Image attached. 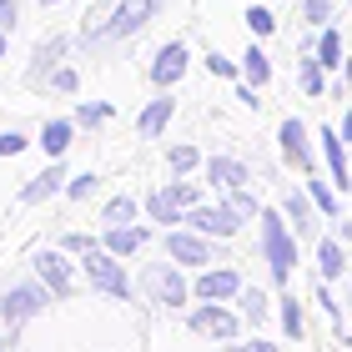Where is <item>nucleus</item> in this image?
<instances>
[{
    "instance_id": "1",
    "label": "nucleus",
    "mask_w": 352,
    "mask_h": 352,
    "mask_svg": "<svg viewBox=\"0 0 352 352\" xmlns=\"http://www.w3.org/2000/svg\"><path fill=\"white\" fill-rule=\"evenodd\" d=\"M257 252L272 272V282L277 287H292V272H297V232L292 221L282 217V206H262L257 217Z\"/></svg>"
},
{
    "instance_id": "2",
    "label": "nucleus",
    "mask_w": 352,
    "mask_h": 352,
    "mask_svg": "<svg viewBox=\"0 0 352 352\" xmlns=\"http://www.w3.org/2000/svg\"><path fill=\"white\" fill-rule=\"evenodd\" d=\"M121 262L126 257H116L111 247L81 252V272H86V282H91V292H106V297H116V302L131 297V272H126Z\"/></svg>"
},
{
    "instance_id": "3",
    "label": "nucleus",
    "mask_w": 352,
    "mask_h": 352,
    "mask_svg": "<svg viewBox=\"0 0 352 352\" xmlns=\"http://www.w3.org/2000/svg\"><path fill=\"white\" fill-rule=\"evenodd\" d=\"M162 6H171V0H116L106 15V30L96 45H116V41H131L136 30H146L156 15H162Z\"/></svg>"
},
{
    "instance_id": "4",
    "label": "nucleus",
    "mask_w": 352,
    "mask_h": 352,
    "mask_svg": "<svg viewBox=\"0 0 352 352\" xmlns=\"http://www.w3.org/2000/svg\"><path fill=\"white\" fill-rule=\"evenodd\" d=\"M51 287H45L41 277L36 282H10L6 292H0V317H6V327L15 332L21 322H30V317H41L45 307H51Z\"/></svg>"
},
{
    "instance_id": "5",
    "label": "nucleus",
    "mask_w": 352,
    "mask_h": 352,
    "mask_svg": "<svg viewBox=\"0 0 352 352\" xmlns=\"http://www.w3.org/2000/svg\"><path fill=\"white\" fill-rule=\"evenodd\" d=\"M141 292H146L156 307H186V297H197L191 292V282L182 277V262H151L146 272H141Z\"/></svg>"
},
{
    "instance_id": "6",
    "label": "nucleus",
    "mask_w": 352,
    "mask_h": 352,
    "mask_svg": "<svg viewBox=\"0 0 352 352\" xmlns=\"http://www.w3.org/2000/svg\"><path fill=\"white\" fill-rule=\"evenodd\" d=\"M166 257L171 262H182V267H212V262H227L217 252V236H206L197 227H166Z\"/></svg>"
},
{
    "instance_id": "7",
    "label": "nucleus",
    "mask_w": 352,
    "mask_h": 352,
    "mask_svg": "<svg viewBox=\"0 0 352 352\" xmlns=\"http://www.w3.org/2000/svg\"><path fill=\"white\" fill-rule=\"evenodd\" d=\"M277 151H282V162L292 166L297 176H312L317 171V151H322V146H312V131H307V121H302V116H287L277 126Z\"/></svg>"
},
{
    "instance_id": "8",
    "label": "nucleus",
    "mask_w": 352,
    "mask_h": 352,
    "mask_svg": "<svg viewBox=\"0 0 352 352\" xmlns=\"http://www.w3.org/2000/svg\"><path fill=\"white\" fill-rule=\"evenodd\" d=\"M242 212H236L232 201H201V206H191L186 212V227H197L206 236H217V242H232L236 232H242Z\"/></svg>"
},
{
    "instance_id": "9",
    "label": "nucleus",
    "mask_w": 352,
    "mask_h": 352,
    "mask_svg": "<svg viewBox=\"0 0 352 352\" xmlns=\"http://www.w3.org/2000/svg\"><path fill=\"white\" fill-rule=\"evenodd\" d=\"M66 56H71V36H45V41H36L30 66H25V81L36 86V91H51V76L66 66Z\"/></svg>"
},
{
    "instance_id": "10",
    "label": "nucleus",
    "mask_w": 352,
    "mask_h": 352,
    "mask_svg": "<svg viewBox=\"0 0 352 352\" xmlns=\"http://www.w3.org/2000/svg\"><path fill=\"white\" fill-rule=\"evenodd\" d=\"M30 267H36V277L51 287V292L66 302L71 292H76V267L66 262V247H41L36 257H30Z\"/></svg>"
},
{
    "instance_id": "11",
    "label": "nucleus",
    "mask_w": 352,
    "mask_h": 352,
    "mask_svg": "<svg viewBox=\"0 0 352 352\" xmlns=\"http://www.w3.org/2000/svg\"><path fill=\"white\" fill-rule=\"evenodd\" d=\"M191 332L197 338H217V342H232L236 332H242V317H236L227 302H201L197 312H191Z\"/></svg>"
},
{
    "instance_id": "12",
    "label": "nucleus",
    "mask_w": 352,
    "mask_h": 352,
    "mask_svg": "<svg viewBox=\"0 0 352 352\" xmlns=\"http://www.w3.org/2000/svg\"><path fill=\"white\" fill-rule=\"evenodd\" d=\"M186 66H191L186 41H166V45H156V56H151L146 76H151V86H156V91H171V86L186 76Z\"/></svg>"
},
{
    "instance_id": "13",
    "label": "nucleus",
    "mask_w": 352,
    "mask_h": 352,
    "mask_svg": "<svg viewBox=\"0 0 352 352\" xmlns=\"http://www.w3.org/2000/svg\"><path fill=\"white\" fill-rule=\"evenodd\" d=\"M317 146H322V162L332 171V186L347 191L352 186V146H347V136L332 131V126H322V131H317Z\"/></svg>"
},
{
    "instance_id": "14",
    "label": "nucleus",
    "mask_w": 352,
    "mask_h": 352,
    "mask_svg": "<svg viewBox=\"0 0 352 352\" xmlns=\"http://www.w3.org/2000/svg\"><path fill=\"white\" fill-rule=\"evenodd\" d=\"M242 287L247 282H242L236 267H201V277L191 282V292H197V302H232Z\"/></svg>"
},
{
    "instance_id": "15",
    "label": "nucleus",
    "mask_w": 352,
    "mask_h": 352,
    "mask_svg": "<svg viewBox=\"0 0 352 352\" xmlns=\"http://www.w3.org/2000/svg\"><path fill=\"white\" fill-rule=\"evenodd\" d=\"M66 182H71L66 156H56V162H45V171H36V176L21 186V201H25V206H41V201H51L56 191H66Z\"/></svg>"
},
{
    "instance_id": "16",
    "label": "nucleus",
    "mask_w": 352,
    "mask_h": 352,
    "mask_svg": "<svg viewBox=\"0 0 352 352\" xmlns=\"http://www.w3.org/2000/svg\"><path fill=\"white\" fill-rule=\"evenodd\" d=\"M282 217L292 221L297 236H312V227H317V201H312V191H307V186H292V191L282 197Z\"/></svg>"
},
{
    "instance_id": "17",
    "label": "nucleus",
    "mask_w": 352,
    "mask_h": 352,
    "mask_svg": "<svg viewBox=\"0 0 352 352\" xmlns=\"http://www.w3.org/2000/svg\"><path fill=\"white\" fill-rule=\"evenodd\" d=\"M71 136H76V116L66 121V116H51L41 126V136H36V146L45 151V162H56V156H66L71 151Z\"/></svg>"
},
{
    "instance_id": "18",
    "label": "nucleus",
    "mask_w": 352,
    "mask_h": 352,
    "mask_svg": "<svg viewBox=\"0 0 352 352\" xmlns=\"http://www.w3.org/2000/svg\"><path fill=\"white\" fill-rule=\"evenodd\" d=\"M146 217L156 221V227H186V206L176 201L171 186H156L151 197H146Z\"/></svg>"
},
{
    "instance_id": "19",
    "label": "nucleus",
    "mask_w": 352,
    "mask_h": 352,
    "mask_svg": "<svg viewBox=\"0 0 352 352\" xmlns=\"http://www.w3.org/2000/svg\"><path fill=\"white\" fill-rule=\"evenodd\" d=\"M206 182L217 191H232V186H247L252 171H247V162H236V156H212V162H206Z\"/></svg>"
},
{
    "instance_id": "20",
    "label": "nucleus",
    "mask_w": 352,
    "mask_h": 352,
    "mask_svg": "<svg viewBox=\"0 0 352 352\" xmlns=\"http://www.w3.org/2000/svg\"><path fill=\"white\" fill-rule=\"evenodd\" d=\"M146 242H151V227H136V221L131 227H106V236H101V247H111L116 257H136Z\"/></svg>"
},
{
    "instance_id": "21",
    "label": "nucleus",
    "mask_w": 352,
    "mask_h": 352,
    "mask_svg": "<svg viewBox=\"0 0 352 352\" xmlns=\"http://www.w3.org/2000/svg\"><path fill=\"white\" fill-rule=\"evenodd\" d=\"M171 116H176V101H171V91H162V96H156V101H151L146 111H141L136 131L146 136V141H156V136H162L166 126H171Z\"/></svg>"
},
{
    "instance_id": "22",
    "label": "nucleus",
    "mask_w": 352,
    "mask_h": 352,
    "mask_svg": "<svg viewBox=\"0 0 352 352\" xmlns=\"http://www.w3.org/2000/svg\"><path fill=\"white\" fill-rule=\"evenodd\" d=\"M317 277H322V282H342L347 277V252H342V242H332V236L317 242Z\"/></svg>"
},
{
    "instance_id": "23",
    "label": "nucleus",
    "mask_w": 352,
    "mask_h": 352,
    "mask_svg": "<svg viewBox=\"0 0 352 352\" xmlns=\"http://www.w3.org/2000/svg\"><path fill=\"white\" fill-rule=\"evenodd\" d=\"M141 212H146V201H136L131 191H121V197H111V201L101 206V227H131Z\"/></svg>"
},
{
    "instance_id": "24",
    "label": "nucleus",
    "mask_w": 352,
    "mask_h": 352,
    "mask_svg": "<svg viewBox=\"0 0 352 352\" xmlns=\"http://www.w3.org/2000/svg\"><path fill=\"white\" fill-rule=\"evenodd\" d=\"M327 66H322V60H317L312 51H302V60H297V91L302 96H322L327 91Z\"/></svg>"
},
{
    "instance_id": "25",
    "label": "nucleus",
    "mask_w": 352,
    "mask_h": 352,
    "mask_svg": "<svg viewBox=\"0 0 352 352\" xmlns=\"http://www.w3.org/2000/svg\"><path fill=\"white\" fill-rule=\"evenodd\" d=\"M236 60H242V81H247V86H257V91H262V86L272 81V56L262 51V45H247V51L236 56Z\"/></svg>"
},
{
    "instance_id": "26",
    "label": "nucleus",
    "mask_w": 352,
    "mask_h": 352,
    "mask_svg": "<svg viewBox=\"0 0 352 352\" xmlns=\"http://www.w3.org/2000/svg\"><path fill=\"white\" fill-rule=\"evenodd\" d=\"M312 56L322 60L327 71H342V66H347V56H342V30H338V25H322V30H317V51H312Z\"/></svg>"
},
{
    "instance_id": "27",
    "label": "nucleus",
    "mask_w": 352,
    "mask_h": 352,
    "mask_svg": "<svg viewBox=\"0 0 352 352\" xmlns=\"http://www.w3.org/2000/svg\"><path fill=\"white\" fill-rule=\"evenodd\" d=\"M302 186H307V191H312V201H317V212H322V217H332V221H338V217H342V201H338V186H327V182H322V176H317V171H312V176H302Z\"/></svg>"
},
{
    "instance_id": "28",
    "label": "nucleus",
    "mask_w": 352,
    "mask_h": 352,
    "mask_svg": "<svg viewBox=\"0 0 352 352\" xmlns=\"http://www.w3.org/2000/svg\"><path fill=\"white\" fill-rule=\"evenodd\" d=\"M236 302H242V317L252 327L257 322H267V312H272V297L262 292V287H242V292H236Z\"/></svg>"
},
{
    "instance_id": "29",
    "label": "nucleus",
    "mask_w": 352,
    "mask_h": 352,
    "mask_svg": "<svg viewBox=\"0 0 352 352\" xmlns=\"http://www.w3.org/2000/svg\"><path fill=\"white\" fill-rule=\"evenodd\" d=\"M166 166H171L176 176H186V171L201 166V151L191 146V141H176V146H166Z\"/></svg>"
},
{
    "instance_id": "30",
    "label": "nucleus",
    "mask_w": 352,
    "mask_h": 352,
    "mask_svg": "<svg viewBox=\"0 0 352 352\" xmlns=\"http://www.w3.org/2000/svg\"><path fill=\"white\" fill-rule=\"evenodd\" d=\"M277 302H282V307H277V317H282V332H287L292 342H302V302H297L292 292H282Z\"/></svg>"
},
{
    "instance_id": "31",
    "label": "nucleus",
    "mask_w": 352,
    "mask_h": 352,
    "mask_svg": "<svg viewBox=\"0 0 352 352\" xmlns=\"http://www.w3.org/2000/svg\"><path fill=\"white\" fill-rule=\"evenodd\" d=\"M111 116H116L111 101H81V106H76V126H91V131H96V126H106Z\"/></svg>"
},
{
    "instance_id": "32",
    "label": "nucleus",
    "mask_w": 352,
    "mask_h": 352,
    "mask_svg": "<svg viewBox=\"0 0 352 352\" xmlns=\"http://www.w3.org/2000/svg\"><path fill=\"white\" fill-rule=\"evenodd\" d=\"M96 186H101V176H96V171H81V176H71V182H66V197H71V201H91Z\"/></svg>"
},
{
    "instance_id": "33",
    "label": "nucleus",
    "mask_w": 352,
    "mask_h": 352,
    "mask_svg": "<svg viewBox=\"0 0 352 352\" xmlns=\"http://www.w3.org/2000/svg\"><path fill=\"white\" fill-rule=\"evenodd\" d=\"M302 21H307L312 30L332 25V0H302Z\"/></svg>"
},
{
    "instance_id": "34",
    "label": "nucleus",
    "mask_w": 352,
    "mask_h": 352,
    "mask_svg": "<svg viewBox=\"0 0 352 352\" xmlns=\"http://www.w3.org/2000/svg\"><path fill=\"white\" fill-rule=\"evenodd\" d=\"M247 30L252 36H272V30H277V15L267 6H247Z\"/></svg>"
},
{
    "instance_id": "35",
    "label": "nucleus",
    "mask_w": 352,
    "mask_h": 352,
    "mask_svg": "<svg viewBox=\"0 0 352 352\" xmlns=\"http://www.w3.org/2000/svg\"><path fill=\"white\" fill-rule=\"evenodd\" d=\"M206 71H212V76H221V81H242V60H227L221 51H212V56H206Z\"/></svg>"
},
{
    "instance_id": "36",
    "label": "nucleus",
    "mask_w": 352,
    "mask_h": 352,
    "mask_svg": "<svg viewBox=\"0 0 352 352\" xmlns=\"http://www.w3.org/2000/svg\"><path fill=\"white\" fill-rule=\"evenodd\" d=\"M227 201H232V206H236V212H242L247 221H252V217H262V201L252 197L247 186H232V191H227Z\"/></svg>"
},
{
    "instance_id": "37",
    "label": "nucleus",
    "mask_w": 352,
    "mask_h": 352,
    "mask_svg": "<svg viewBox=\"0 0 352 352\" xmlns=\"http://www.w3.org/2000/svg\"><path fill=\"white\" fill-rule=\"evenodd\" d=\"M317 307H322V312H327V322L342 332V307H338V297H332V282H322V287H317Z\"/></svg>"
},
{
    "instance_id": "38",
    "label": "nucleus",
    "mask_w": 352,
    "mask_h": 352,
    "mask_svg": "<svg viewBox=\"0 0 352 352\" xmlns=\"http://www.w3.org/2000/svg\"><path fill=\"white\" fill-rule=\"evenodd\" d=\"M171 191H176V201H182L186 212H191V206H201V186H197V182H186V176H176Z\"/></svg>"
},
{
    "instance_id": "39",
    "label": "nucleus",
    "mask_w": 352,
    "mask_h": 352,
    "mask_svg": "<svg viewBox=\"0 0 352 352\" xmlns=\"http://www.w3.org/2000/svg\"><path fill=\"white\" fill-rule=\"evenodd\" d=\"M76 86H81V76H76V66H60V71L51 76V91H60V96H71Z\"/></svg>"
},
{
    "instance_id": "40",
    "label": "nucleus",
    "mask_w": 352,
    "mask_h": 352,
    "mask_svg": "<svg viewBox=\"0 0 352 352\" xmlns=\"http://www.w3.org/2000/svg\"><path fill=\"white\" fill-rule=\"evenodd\" d=\"M25 146H30V141L21 131H0V156H21Z\"/></svg>"
},
{
    "instance_id": "41",
    "label": "nucleus",
    "mask_w": 352,
    "mask_h": 352,
    "mask_svg": "<svg viewBox=\"0 0 352 352\" xmlns=\"http://www.w3.org/2000/svg\"><path fill=\"white\" fill-rule=\"evenodd\" d=\"M21 25V0H0V30H15Z\"/></svg>"
},
{
    "instance_id": "42",
    "label": "nucleus",
    "mask_w": 352,
    "mask_h": 352,
    "mask_svg": "<svg viewBox=\"0 0 352 352\" xmlns=\"http://www.w3.org/2000/svg\"><path fill=\"white\" fill-rule=\"evenodd\" d=\"M60 247H66V252H76V257H81V252H91L96 242H91L86 232H66V236H60Z\"/></svg>"
},
{
    "instance_id": "43",
    "label": "nucleus",
    "mask_w": 352,
    "mask_h": 352,
    "mask_svg": "<svg viewBox=\"0 0 352 352\" xmlns=\"http://www.w3.org/2000/svg\"><path fill=\"white\" fill-rule=\"evenodd\" d=\"M338 236H342V242H352V221H347V217H338Z\"/></svg>"
},
{
    "instance_id": "44",
    "label": "nucleus",
    "mask_w": 352,
    "mask_h": 352,
    "mask_svg": "<svg viewBox=\"0 0 352 352\" xmlns=\"http://www.w3.org/2000/svg\"><path fill=\"white\" fill-rule=\"evenodd\" d=\"M252 352H282L277 342H267V338H257V342H252Z\"/></svg>"
},
{
    "instance_id": "45",
    "label": "nucleus",
    "mask_w": 352,
    "mask_h": 352,
    "mask_svg": "<svg viewBox=\"0 0 352 352\" xmlns=\"http://www.w3.org/2000/svg\"><path fill=\"white\" fill-rule=\"evenodd\" d=\"M342 136H347V146H352V106H347V116H342Z\"/></svg>"
},
{
    "instance_id": "46",
    "label": "nucleus",
    "mask_w": 352,
    "mask_h": 352,
    "mask_svg": "<svg viewBox=\"0 0 352 352\" xmlns=\"http://www.w3.org/2000/svg\"><path fill=\"white\" fill-rule=\"evenodd\" d=\"M221 352H252V342H236V338H232V342L221 347Z\"/></svg>"
},
{
    "instance_id": "47",
    "label": "nucleus",
    "mask_w": 352,
    "mask_h": 352,
    "mask_svg": "<svg viewBox=\"0 0 352 352\" xmlns=\"http://www.w3.org/2000/svg\"><path fill=\"white\" fill-rule=\"evenodd\" d=\"M6 51H10V30H0V60H6Z\"/></svg>"
},
{
    "instance_id": "48",
    "label": "nucleus",
    "mask_w": 352,
    "mask_h": 352,
    "mask_svg": "<svg viewBox=\"0 0 352 352\" xmlns=\"http://www.w3.org/2000/svg\"><path fill=\"white\" fill-rule=\"evenodd\" d=\"M0 352H10V342H6V332H0Z\"/></svg>"
},
{
    "instance_id": "49",
    "label": "nucleus",
    "mask_w": 352,
    "mask_h": 352,
    "mask_svg": "<svg viewBox=\"0 0 352 352\" xmlns=\"http://www.w3.org/2000/svg\"><path fill=\"white\" fill-rule=\"evenodd\" d=\"M36 6H60V0H36Z\"/></svg>"
}]
</instances>
